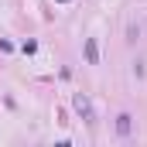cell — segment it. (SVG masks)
<instances>
[{
	"label": "cell",
	"mask_w": 147,
	"mask_h": 147,
	"mask_svg": "<svg viewBox=\"0 0 147 147\" xmlns=\"http://www.w3.org/2000/svg\"><path fill=\"white\" fill-rule=\"evenodd\" d=\"M75 110L82 113L86 120H92V106H89V99H86V96H75Z\"/></svg>",
	"instance_id": "3"
},
{
	"label": "cell",
	"mask_w": 147,
	"mask_h": 147,
	"mask_svg": "<svg viewBox=\"0 0 147 147\" xmlns=\"http://www.w3.org/2000/svg\"><path fill=\"white\" fill-rule=\"evenodd\" d=\"M86 58H89V65H96V62H99V45H96V38H89V41H86Z\"/></svg>",
	"instance_id": "2"
},
{
	"label": "cell",
	"mask_w": 147,
	"mask_h": 147,
	"mask_svg": "<svg viewBox=\"0 0 147 147\" xmlns=\"http://www.w3.org/2000/svg\"><path fill=\"white\" fill-rule=\"evenodd\" d=\"M130 120H134L130 113H120V116H116V134H120V137H130V130H134Z\"/></svg>",
	"instance_id": "1"
},
{
	"label": "cell",
	"mask_w": 147,
	"mask_h": 147,
	"mask_svg": "<svg viewBox=\"0 0 147 147\" xmlns=\"http://www.w3.org/2000/svg\"><path fill=\"white\" fill-rule=\"evenodd\" d=\"M58 3H69V0H58Z\"/></svg>",
	"instance_id": "4"
}]
</instances>
